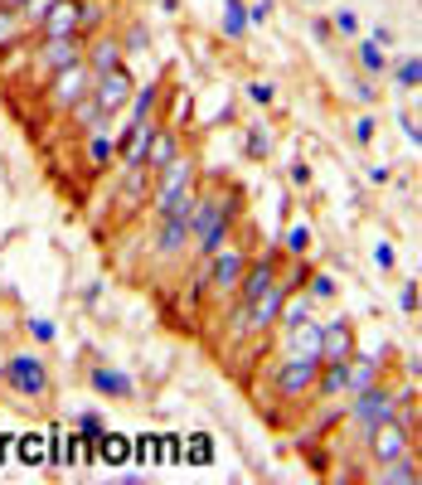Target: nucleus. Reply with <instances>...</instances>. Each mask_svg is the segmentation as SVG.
Wrapping results in <instances>:
<instances>
[{"label":"nucleus","instance_id":"f257e3e1","mask_svg":"<svg viewBox=\"0 0 422 485\" xmlns=\"http://www.w3.org/2000/svg\"><path fill=\"white\" fill-rule=\"evenodd\" d=\"M92 102L102 107V117H112L131 102V73L126 68H107V73H97L92 78Z\"/></svg>","mask_w":422,"mask_h":485},{"label":"nucleus","instance_id":"f03ea898","mask_svg":"<svg viewBox=\"0 0 422 485\" xmlns=\"http://www.w3.org/2000/svg\"><path fill=\"white\" fill-rule=\"evenodd\" d=\"M5 383L15 388V393H49V369L39 364V359H29V354H15L10 364H5Z\"/></svg>","mask_w":422,"mask_h":485},{"label":"nucleus","instance_id":"7ed1b4c3","mask_svg":"<svg viewBox=\"0 0 422 485\" xmlns=\"http://www.w3.org/2000/svg\"><path fill=\"white\" fill-rule=\"evenodd\" d=\"M369 442H374V457L389 466V461H398L408 452V427H403L398 417H379V422L369 427Z\"/></svg>","mask_w":422,"mask_h":485},{"label":"nucleus","instance_id":"20e7f679","mask_svg":"<svg viewBox=\"0 0 422 485\" xmlns=\"http://www.w3.org/2000/svg\"><path fill=\"white\" fill-rule=\"evenodd\" d=\"M190 165L185 161H175V165H166V180H161V189H156V209L161 214H175L185 199H190Z\"/></svg>","mask_w":422,"mask_h":485},{"label":"nucleus","instance_id":"39448f33","mask_svg":"<svg viewBox=\"0 0 422 485\" xmlns=\"http://www.w3.org/2000/svg\"><path fill=\"white\" fill-rule=\"evenodd\" d=\"M394 407H398V393H394V388H379V383H374V388H364V393H359L355 417H359L364 427H374L379 417H394Z\"/></svg>","mask_w":422,"mask_h":485},{"label":"nucleus","instance_id":"423d86ee","mask_svg":"<svg viewBox=\"0 0 422 485\" xmlns=\"http://www.w3.org/2000/svg\"><path fill=\"white\" fill-rule=\"evenodd\" d=\"M39 25H44V39H63V34L83 29V5H78V0H58Z\"/></svg>","mask_w":422,"mask_h":485},{"label":"nucleus","instance_id":"0eeeda50","mask_svg":"<svg viewBox=\"0 0 422 485\" xmlns=\"http://www.w3.org/2000/svg\"><path fill=\"white\" fill-rule=\"evenodd\" d=\"M286 354L291 359H320V325L310 321V316L286 330Z\"/></svg>","mask_w":422,"mask_h":485},{"label":"nucleus","instance_id":"6e6552de","mask_svg":"<svg viewBox=\"0 0 422 485\" xmlns=\"http://www.w3.org/2000/svg\"><path fill=\"white\" fill-rule=\"evenodd\" d=\"M185 238H190V214H185V209H175V214H166L161 233H156V252L170 257V252H180V247H185Z\"/></svg>","mask_w":422,"mask_h":485},{"label":"nucleus","instance_id":"1a4fd4ad","mask_svg":"<svg viewBox=\"0 0 422 485\" xmlns=\"http://www.w3.org/2000/svg\"><path fill=\"white\" fill-rule=\"evenodd\" d=\"M315 374H320V359H291L277 374V388L281 393H306L310 383H315Z\"/></svg>","mask_w":422,"mask_h":485},{"label":"nucleus","instance_id":"9d476101","mask_svg":"<svg viewBox=\"0 0 422 485\" xmlns=\"http://www.w3.org/2000/svg\"><path fill=\"white\" fill-rule=\"evenodd\" d=\"M355 354V335H350V321L320 325V359H350Z\"/></svg>","mask_w":422,"mask_h":485},{"label":"nucleus","instance_id":"9b49d317","mask_svg":"<svg viewBox=\"0 0 422 485\" xmlns=\"http://www.w3.org/2000/svg\"><path fill=\"white\" fill-rule=\"evenodd\" d=\"M83 87H87L83 63H68V68H58V78H54V102H63V107L83 102Z\"/></svg>","mask_w":422,"mask_h":485},{"label":"nucleus","instance_id":"f8f14e48","mask_svg":"<svg viewBox=\"0 0 422 485\" xmlns=\"http://www.w3.org/2000/svg\"><path fill=\"white\" fill-rule=\"evenodd\" d=\"M39 63H44V68H68V63H78V34L44 39V49H39Z\"/></svg>","mask_w":422,"mask_h":485},{"label":"nucleus","instance_id":"ddd939ff","mask_svg":"<svg viewBox=\"0 0 422 485\" xmlns=\"http://www.w3.org/2000/svg\"><path fill=\"white\" fill-rule=\"evenodd\" d=\"M243 272H248L243 252H233V247H228V252H219V257H214L209 282H214V287H238V282H243Z\"/></svg>","mask_w":422,"mask_h":485},{"label":"nucleus","instance_id":"4468645a","mask_svg":"<svg viewBox=\"0 0 422 485\" xmlns=\"http://www.w3.org/2000/svg\"><path fill=\"white\" fill-rule=\"evenodd\" d=\"M97 461L102 466H131V437L102 427V437H97Z\"/></svg>","mask_w":422,"mask_h":485},{"label":"nucleus","instance_id":"2eb2a0df","mask_svg":"<svg viewBox=\"0 0 422 485\" xmlns=\"http://www.w3.org/2000/svg\"><path fill=\"white\" fill-rule=\"evenodd\" d=\"M281 306H286V287H277V282H272V287H267V292H262V297L248 306V311H253V316H248V325H272Z\"/></svg>","mask_w":422,"mask_h":485},{"label":"nucleus","instance_id":"dca6fc26","mask_svg":"<svg viewBox=\"0 0 422 485\" xmlns=\"http://www.w3.org/2000/svg\"><path fill=\"white\" fill-rule=\"evenodd\" d=\"M209 461H214V437L209 432L180 437V466H209Z\"/></svg>","mask_w":422,"mask_h":485},{"label":"nucleus","instance_id":"f3484780","mask_svg":"<svg viewBox=\"0 0 422 485\" xmlns=\"http://www.w3.org/2000/svg\"><path fill=\"white\" fill-rule=\"evenodd\" d=\"M272 272H277V262L272 257H262V262H253V267L243 272V306H253L267 287H272Z\"/></svg>","mask_w":422,"mask_h":485},{"label":"nucleus","instance_id":"a211bd4d","mask_svg":"<svg viewBox=\"0 0 422 485\" xmlns=\"http://www.w3.org/2000/svg\"><path fill=\"white\" fill-rule=\"evenodd\" d=\"M175 161H180V141H175L170 132H161V127H156V136H151V156H146V165H151V170H166V165H175Z\"/></svg>","mask_w":422,"mask_h":485},{"label":"nucleus","instance_id":"6ab92c4d","mask_svg":"<svg viewBox=\"0 0 422 485\" xmlns=\"http://www.w3.org/2000/svg\"><path fill=\"white\" fill-rule=\"evenodd\" d=\"M92 388L107 393V398H126L131 393V374H121V369H92Z\"/></svg>","mask_w":422,"mask_h":485},{"label":"nucleus","instance_id":"aec40b11","mask_svg":"<svg viewBox=\"0 0 422 485\" xmlns=\"http://www.w3.org/2000/svg\"><path fill=\"white\" fill-rule=\"evenodd\" d=\"M92 442H97V437H87V432H73V437H68V447H63V466H87V461H97Z\"/></svg>","mask_w":422,"mask_h":485},{"label":"nucleus","instance_id":"412c9836","mask_svg":"<svg viewBox=\"0 0 422 485\" xmlns=\"http://www.w3.org/2000/svg\"><path fill=\"white\" fill-rule=\"evenodd\" d=\"M315 378H320V393H330V398L345 393V388H350V359H330V369L315 374Z\"/></svg>","mask_w":422,"mask_h":485},{"label":"nucleus","instance_id":"4be33fe9","mask_svg":"<svg viewBox=\"0 0 422 485\" xmlns=\"http://www.w3.org/2000/svg\"><path fill=\"white\" fill-rule=\"evenodd\" d=\"M15 447H20V461H25V466H44V461H49V442H44L39 432H29V437H20Z\"/></svg>","mask_w":422,"mask_h":485},{"label":"nucleus","instance_id":"5701e85b","mask_svg":"<svg viewBox=\"0 0 422 485\" xmlns=\"http://www.w3.org/2000/svg\"><path fill=\"white\" fill-rule=\"evenodd\" d=\"M146 189H151V165H126V185H121V194L136 204Z\"/></svg>","mask_w":422,"mask_h":485},{"label":"nucleus","instance_id":"b1692460","mask_svg":"<svg viewBox=\"0 0 422 485\" xmlns=\"http://www.w3.org/2000/svg\"><path fill=\"white\" fill-rule=\"evenodd\" d=\"M156 466H180V437H156Z\"/></svg>","mask_w":422,"mask_h":485},{"label":"nucleus","instance_id":"393cba45","mask_svg":"<svg viewBox=\"0 0 422 485\" xmlns=\"http://www.w3.org/2000/svg\"><path fill=\"white\" fill-rule=\"evenodd\" d=\"M243 25H248L243 5H238V0H228V10H224V34H228V39H238V34H243Z\"/></svg>","mask_w":422,"mask_h":485},{"label":"nucleus","instance_id":"a878e982","mask_svg":"<svg viewBox=\"0 0 422 485\" xmlns=\"http://www.w3.org/2000/svg\"><path fill=\"white\" fill-rule=\"evenodd\" d=\"M117 54H121V49H117V39H102V44L92 49V63H97V73H107V68H117Z\"/></svg>","mask_w":422,"mask_h":485},{"label":"nucleus","instance_id":"bb28decb","mask_svg":"<svg viewBox=\"0 0 422 485\" xmlns=\"http://www.w3.org/2000/svg\"><path fill=\"white\" fill-rule=\"evenodd\" d=\"M374 374H379V364H374V359H364L359 369H350V388H355V393H364V388H374Z\"/></svg>","mask_w":422,"mask_h":485},{"label":"nucleus","instance_id":"cd10ccee","mask_svg":"<svg viewBox=\"0 0 422 485\" xmlns=\"http://www.w3.org/2000/svg\"><path fill=\"white\" fill-rule=\"evenodd\" d=\"M384 481H398V485H408V481H418V471H413L408 461L398 457V461H389V471H384Z\"/></svg>","mask_w":422,"mask_h":485},{"label":"nucleus","instance_id":"c85d7f7f","mask_svg":"<svg viewBox=\"0 0 422 485\" xmlns=\"http://www.w3.org/2000/svg\"><path fill=\"white\" fill-rule=\"evenodd\" d=\"M73 117H78L83 127H97V122H102V107H97V102H73Z\"/></svg>","mask_w":422,"mask_h":485},{"label":"nucleus","instance_id":"c756f323","mask_svg":"<svg viewBox=\"0 0 422 485\" xmlns=\"http://www.w3.org/2000/svg\"><path fill=\"white\" fill-rule=\"evenodd\" d=\"M359 58H364V68H374V73L384 68V54H379V44H374V39H364V44H359Z\"/></svg>","mask_w":422,"mask_h":485},{"label":"nucleus","instance_id":"7c9ffc66","mask_svg":"<svg viewBox=\"0 0 422 485\" xmlns=\"http://www.w3.org/2000/svg\"><path fill=\"white\" fill-rule=\"evenodd\" d=\"M418 58H403V63H398V82H403V87H418Z\"/></svg>","mask_w":422,"mask_h":485},{"label":"nucleus","instance_id":"2f4dec72","mask_svg":"<svg viewBox=\"0 0 422 485\" xmlns=\"http://www.w3.org/2000/svg\"><path fill=\"white\" fill-rule=\"evenodd\" d=\"M87 156H92V165L112 161V141H107V136H97V141H92V146H87Z\"/></svg>","mask_w":422,"mask_h":485},{"label":"nucleus","instance_id":"473e14b6","mask_svg":"<svg viewBox=\"0 0 422 485\" xmlns=\"http://www.w3.org/2000/svg\"><path fill=\"white\" fill-rule=\"evenodd\" d=\"M286 247H291V252H306V247H310V233H306V228H291V233H286Z\"/></svg>","mask_w":422,"mask_h":485},{"label":"nucleus","instance_id":"72a5a7b5","mask_svg":"<svg viewBox=\"0 0 422 485\" xmlns=\"http://www.w3.org/2000/svg\"><path fill=\"white\" fill-rule=\"evenodd\" d=\"M78 432H87V437H102V417H97V412H83V417H78Z\"/></svg>","mask_w":422,"mask_h":485},{"label":"nucleus","instance_id":"f704fd0d","mask_svg":"<svg viewBox=\"0 0 422 485\" xmlns=\"http://www.w3.org/2000/svg\"><path fill=\"white\" fill-rule=\"evenodd\" d=\"M335 29H340V34H355V29H359L355 10H340V15H335Z\"/></svg>","mask_w":422,"mask_h":485},{"label":"nucleus","instance_id":"c9c22d12","mask_svg":"<svg viewBox=\"0 0 422 485\" xmlns=\"http://www.w3.org/2000/svg\"><path fill=\"white\" fill-rule=\"evenodd\" d=\"M310 297H335V282H330V277H315V282H310Z\"/></svg>","mask_w":422,"mask_h":485},{"label":"nucleus","instance_id":"e433bc0d","mask_svg":"<svg viewBox=\"0 0 422 485\" xmlns=\"http://www.w3.org/2000/svg\"><path fill=\"white\" fill-rule=\"evenodd\" d=\"M403 311H408V316L418 311V282H408V287H403Z\"/></svg>","mask_w":422,"mask_h":485},{"label":"nucleus","instance_id":"4c0bfd02","mask_svg":"<svg viewBox=\"0 0 422 485\" xmlns=\"http://www.w3.org/2000/svg\"><path fill=\"white\" fill-rule=\"evenodd\" d=\"M25 5H29V15H39V20H44V15H49V10H54L58 0H25Z\"/></svg>","mask_w":422,"mask_h":485},{"label":"nucleus","instance_id":"58836bf2","mask_svg":"<svg viewBox=\"0 0 422 485\" xmlns=\"http://www.w3.org/2000/svg\"><path fill=\"white\" fill-rule=\"evenodd\" d=\"M310 316V306L306 301H296V306H291V311H286V325H296V321H306Z\"/></svg>","mask_w":422,"mask_h":485},{"label":"nucleus","instance_id":"ea45409f","mask_svg":"<svg viewBox=\"0 0 422 485\" xmlns=\"http://www.w3.org/2000/svg\"><path fill=\"white\" fill-rule=\"evenodd\" d=\"M374 257H379V267H394V247H389V242H379Z\"/></svg>","mask_w":422,"mask_h":485},{"label":"nucleus","instance_id":"a19ab883","mask_svg":"<svg viewBox=\"0 0 422 485\" xmlns=\"http://www.w3.org/2000/svg\"><path fill=\"white\" fill-rule=\"evenodd\" d=\"M10 452H15V437H10V432H0V466L10 461Z\"/></svg>","mask_w":422,"mask_h":485},{"label":"nucleus","instance_id":"79ce46f5","mask_svg":"<svg viewBox=\"0 0 422 485\" xmlns=\"http://www.w3.org/2000/svg\"><path fill=\"white\" fill-rule=\"evenodd\" d=\"M29 330H34L39 340H54V325H49V321H29Z\"/></svg>","mask_w":422,"mask_h":485},{"label":"nucleus","instance_id":"37998d69","mask_svg":"<svg viewBox=\"0 0 422 485\" xmlns=\"http://www.w3.org/2000/svg\"><path fill=\"white\" fill-rule=\"evenodd\" d=\"M248 151H253V156H262V151H267V136L253 132V136H248Z\"/></svg>","mask_w":422,"mask_h":485},{"label":"nucleus","instance_id":"c03bdc74","mask_svg":"<svg viewBox=\"0 0 422 485\" xmlns=\"http://www.w3.org/2000/svg\"><path fill=\"white\" fill-rule=\"evenodd\" d=\"M355 136H359V141H369V136H374V122H369V117H359V122H355Z\"/></svg>","mask_w":422,"mask_h":485},{"label":"nucleus","instance_id":"a18cd8bd","mask_svg":"<svg viewBox=\"0 0 422 485\" xmlns=\"http://www.w3.org/2000/svg\"><path fill=\"white\" fill-rule=\"evenodd\" d=\"M10 34H15V20H10V15H0V44H10Z\"/></svg>","mask_w":422,"mask_h":485},{"label":"nucleus","instance_id":"49530a36","mask_svg":"<svg viewBox=\"0 0 422 485\" xmlns=\"http://www.w3.org/2000/svg\"><path fill=\"white\" fill-rule=\"evenodd\" d=\"M0 5H25V0H0Z\"/></svg>","mask_w":422,"mask_h":485}]
</instances>
